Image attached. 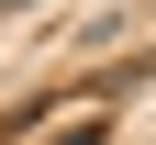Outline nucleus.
I'll list each match as a JSON object with an SVG mask.
<instances>
[{"instance_id":"obj_1","label":"nucleus","mask_w":156,"mask_h":145,"mask_svg":"<svg viewBox=\"0 0 156 145\" xmlns=\"http://www.w3.org/2000/svg\"><path fill=\"white\" fill-rule=\"evenodd\" d=\"M0 11H34V0H0Z\"/></svg>"}]
</instances>
